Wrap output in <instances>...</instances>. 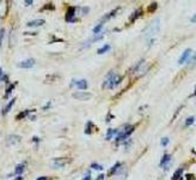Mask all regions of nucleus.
Masks as SVG:
<instances>
[{"label":"nucleus","instance_id":"1","mask_svg":"<svg viewBox=\"0 0 196 180\" xmlns=\"http://www.w3.org/2000/svg\"><path fill=\"white\" fill-rule=\"evenodd\" d=\"M122 79H123V77L117 76V74H115L114 71H110V72H108V74L105 77V79H104L102 86L104 89H112V88L119 85L122 82Z\"/></svg>","mask_w":196,"mask_h":180},{"label":"nucleus","instance_id":"2","mask_svg":"<svg viewBox=\"0 0 196 180\" xmlns=\"http://www.w3.org/2000/svg\"><path fill=\"white\" fill-rule=\"evenodd\" d=\"M134 128H135L134 125H128V124H127V125H123L119 131H116V133H117L116 140H117V142H121V140L126 139L127 137H129L130 135L133 133Z\"/></svg>","mask_w":196,"mask_h":180},{"label":"nucleus","instance_id":"3","mask_svg":"<svg viewBox=\"0 0 196 180\" xmlns=\"http://www.w3.org/2000/svg\"><path fill=\"white\" fill-rule=\"evenodd\" d=\"M159 24H160V21H159V18H157V19H154L148 27L146 28V30L143 31V34H145V36L147 37V38H152L159 31Z\"/></svg>","mask_w":196,"mask_h":180},{"label":"nucleus","instance_id":"4","mask_svg":"<svg viewBox=\"0 0 196 180\" xmlns=\"http://www.w3.org/2000/svg\"><path fill=\"white\" fill-rule=\"evenodd\" d=\"M72 162L71 157H59V159H54L51 161L50 166L54 167V168H61V167H65Z\"/></svg>","mask_w":196,"mask_h":180},{"label":"nucleus","instance_id":"5","mask_svg":"<svg viewBox=\"0 0 196 180\" xmlns=\"http://www.w3.org/2000/svg\"><path fill=\"white\" fill-rule=\"evenodd\" d=\"M92 97V94L89 91H77L73 94V99L79 100V101H87Z\"/></svg>","mask_w":196,"mask_h":180},{"label":"nucleus","instance_id":"6","mask_svg":"<svg viewBox=\"0 0 196 180\" xmlns=\"http://www.w3.org/2000/svg\"><path fill=\"white\" fill-rule=\"evenodd\" d=\"M35 65V59L30 58V59H27V60H23L18 64V67L20 69H31L32 66Z\"/></svg>","mask_w":196,"mask_h":180},{"label":"nucleus","instance_id":"7","mask_svg":"<svg viewBox=\"0 0 196 180\" xmlns=\"http://www.w3.org/2000/svg\"><path fill=\"white\" fill-rule=\"evenodd\" d=\"M191 52H192V50H191L190 48L185 49V50H184V52H183V53H182V55L179 57V59H178V64H183V62H185V61H188L189 57L191 55Z\"/></svg>","mask_w":196,"mask_h":180},{"label":"nucleus","instance_id":"8","mask_svg":"<svg viewBox=\"0 0 196 180\" xmlns=\"http://www.w3.org/2000/svg\"><path fill=\"white\" fill-rule=\"evenodd\" d=\"M75 7H73V6H71V7H68V10H67V12H66V21L67 22H74L75 19H74V15H75Z\"/></svg>","mask_w":196,"mask_h":180},{"label":"nucleus","instance_id":"9","mask_svg":"<svg viewBox=\"0 0 196 180\" xmlns=\"http://www.w3.org/2000/svg\"><path fill=\"white\" fill-rule=\"evenodd\" d=\"M46 23L44 19H34V21H30L27 23V27L29 28H36V27H41V25H43Z\"/></svg>","mask_w":196,"mask_h":180},{"label":"nucleus","instance_id":"10","mask_svg":"<svg viewBox=\"0 0 196 180\" xmlns=\"http://www.w3.org/2000/svg\"><path fill=\"white\" fill-rule=\"evenodd\" d=\"M72 85H77L78 88H79L81 91L84 90L85 91V89L87 88V82H86V79H80V81H72Z\"/></svg>","mask_w":196,"mask_h":180},{"label":"nucleus","instance_id":"11","mask_svg":"<svg viewBox=\"0 0 196 180\" xmlns=\"http://www.w3.org/2000/svg\"><path fill=\"white\" fill-rule=\"evenodd\" d=\"M119 9H120V7H117V9L112 10L111 12H109V13H107V15H105V16H104L103 18H100V21H99V24H104V23H105V22H107L108 19H110L111 17H114V16L116 15V12H117V11H119Z\"/></svg>","mask_w":196,"mask_h":180},{"label":"nucleus","instance_id":"12","mask_svg":"<svg viewBox=\"0 0 196 180\" xmlns=\"http://www.w3.org/2000/svg\"><path fill=\"white\" fill-rule=\"evenodd\" d=\"M20 139H22L20 136L12 135V136H8V137H7V143H8V144H16V143H19Z\"/></svg>","mask_w":196,"mask_h":180},{"label":"nucleus","instance_id":"13","mask_svg":"<svg viewBox=\"0 0 196 180\" xmlns=\"http://www.w3.org/2000/svg\"><path fill=\"white\" fill-rule=\"evenodd\" d=\"M141 15H142V9H141V7H140V9H136V10L133 12V15L130 16L129 21H130V22H134V21H135V19H138Z\"/></svg>","mask_w":196,"mask_h":180},{"label":"nucleus","instance_id":"14","mask_svg":"<svg viewBox=\"0 0 196 180\" xmlns=\"http://www.w3.org/2000/svg\"><path fill=\"white\" fill-rule=\"evenodd\" d=\"M103 37H104V35H103V34H98V35H97V36H95L93 38H90L89 41H86V42L84 43V45H85L84 47H87V46H89L90 43H93V42H96V41L100 40V38H103Z\"/></svg>","mask_w":196,"mask_h":180},{"label":"nucleus","instance_id":"15","mask_svg":"<svg viewBox=\"0 0 196 180\" xmlns=\"http://www.w3.org/2000/svg\"><path fill=\"white\" fill-rule=\"evenodd\" d=\"M16 102V99H12L11 101H8V103L5 106V108L3 109V114H7L10 112V109L12 108V106H13V103Z\"/></svg>","mask_w":196,"mask_h":180},{"label":"nucleus","instance_id":"16","mask_svg":"<svg viewBox=\"0 0 196 180\" xmlns=\"http://www.w3.org/2000/svg\"><path fill=\"white\" fill-rule=\"evenodd\" d=\"M24 168H25V163H19V164L16 167V169H15V174L20 175V174L24 172Z\"/></svg>","mask_w":196,"mask_h":180},{"label":"nucleus","instance_id":"17","mask_svg":"<svg viewBox=\"0 0 196 180\" xmlns=\"http://www.w3.org/2000/svg\"><path fill=\"white\" fill-rule=\"evenodd\" d=\"M170 159H171V156H170L169 154H165V155L163 156V159H162V161L159 162V166H160V167H164L165 163H169V162H170Z\"/></svg>","mask_w":196,"mask_h":180},{"label":"nucleus","instance_id":"18","mask_svg":"<svg viewBox=\"0 0 196 180\" xmlns=\"http://www.w3.org/2000/svg\"><path fill=\"white\" fill-rule=\"evenodd\" d=\"M121 167V163L120 162H117V163H115V166L112 167V168L109 171V175H112V174H116L117 172H119V168Z\"/></svg>","mask_w":196,"mask_h":180},{"label":"nucleus","instance_id":"19","mask_svg":"<svg viewBox=\"0 0 196 180\" xmlns=\"http://www.w3.org/2000/svg\"><path fill=\"white\" fill-rule=\"evenodd\" d=\"M109 49H110V45H104L103 47H100V48L97 50V54H104L105 52H108Z\"/></svg>","mask_w":196,"mask_h":180},{"label":"nucleus","instance_id":"20","mask_svg":"<svg viewBox=\"0 0 196 180\" xmlns=\"http://www.w3.org/2000/svg\"><path fill=\"white\" fill-rule=\"evenodd\" d=\"M182 174H183V169H182V168L177 169V171L175 172V174L172 175V180H179L181 176H182Z\"/></svg>","mask_w":196,"mask_h":180},{"label":"nucleus","instance_id":"21","mask_svg":"<svg viewBox=\"0 0 196 180\" xmlns=\"http://www.w3.org/2000/svg\"><path fill=\"white\" fill-rule=\"evenodd\" d=\"M29 113H30V111H23L22 113H19L18 115H17V117H16V119L17 120H22L23 118H25V117H28V115H29Z\"/></svg>","mask_w":196,"mask_h":180},{"label":"nucleus","instance_id":"22","mask_svg":"<svg viewBox=\"0 0 196 180\" xmlns=\"http://www.w3.org/2000/svg\"><path fill=\"white\" fill-rule=\"evenodd\" d=\"M15 86H16V83H13V84H10V85L7 86V89H6V93H5V97H8V95L11 94V91L15 89Z\"/></svg>","mask_w":196,"mask_h":180},{"label":"nucleus","instance_id":"23","mask_svg":"<svg viewBox=\"0 0 196 180\" xmlns=\"http://www.w3.org/2000/svg\"><path fill=\"white\" fill-rule=\"evenodd\" d=\"M102 29H103V24H99V23H98V24L96 25V27L92 29V31H93V34H97V35H98V34H99V31H100Z\"/></svg>","mask_w":196,"mask_h":180},{"label":"nucleus","instance_id":"24","mask_svg":"<svg viewBox=\"0 0 196 180\" xmlns=\"http://www.w3.org/2000/svg\"><path fill=\"white\" fill-rule=\"evenodd\" d=\"M91 127H92V123H91V121H87L86 127H85V133H86V135H90L91 132H92V131H91Z\"/></svg>","mask_w":196,"mask_h":180},{"label":"nucleus","instance_id":"25","mask_svg":"<svg viewBox=\"0 0 196 180\" xmlns=\"http://www.w3.org/2000/svg\"><path fill=\"white\" fill-rule=\"evenodd\" d=\"M44 10H49V11H53V10H55V6L53 5V4H47V5H44L42 9H41V11H44Z\"/></svg>","mask_w":196,"mask_h":180},{"label":"nucleus","instance_id":"26","mask_svg":"<svg viewBox=\"0 0 196 180\" xmlns=\"http://www.w3.org/2000/svg\"><path fill=\"white\" fill-rule=\"evenodd\" d=\"M116 133V130H112V128H109V130H108V133H107V136H105V138L109 140Z\"/></svg>","mask_w":196,"mask_h":180},{"label":"nucleus","instance_id":"27","mask_svg":"<svg viewBox=\"0 0 196 180\" xmlns=\"http://www.w3.org/2000/svg\"><path fill=\"white\" fill-rule=\"evenodd\" d=\"M91 168H92V169H96V171H102V169H103V166H100V164L93 162L92 164H91Z\"/></svg>","mask_w":196,"mask_h":180},{"label":"nucleus","instance_id":"28","mask_svg":"<svg viewBox=\"0 0 196 180\" xmlns=\"http://www.w3.org/2000/svg\"><path fill=\"white\" fill-rule=\"evenodd\" d=\"M157 9H158V4H157V3H152L148 6V12H154Z\"/></svg>","mask_w":196,"mask_h":180},{"label":"nucleus","instance_id":"29","mask_svg":"<svg viewBox=\"0 0 196 180\" xmlns=\"http://www.w3.org/2000/svg\"><path fill=\"white\" fill-rule=\"evenodd\" d=\"M194 120H195V117H189V118H187V120H185V125H187V126L192 125V124H194Z\"/></svg>","mask_w":196,"mask_h":180},{"label":"nucleus","instance_id":"30","mask_svg":"<svg viewBox=\"0 0 196 180\" xmlns=\"http://www.w3.org/2000/svg\"><path fill=\"white\" fill-rule=\"evenodd\" d=\"M169 140H170V139H169L167 137H164V138H162V142H160V143H162L163 147H166V145L169 144Z\"/></svg>","mask_w":196,"mask_h":180},{"label":"nucleus","instance_id":"31","mask_svg":"<svg viewBox=\"0 0 196 180\" xmlns=\"http://www.w3.org/2000/svg\"><path fill=\"white\" fill-rule=\"evenodd\" d=\"M89 12V7H84V9H80V15L81 16H85L86 13Z\"/></svg>","mask_w":196,"mask_h":180},{"label":"nucleus","instance_id":"32","mask_svg":"<svg viewBox=\"0 0 196 180\" xmlns=\"http://www.w3.org/2000/svg\"><path fill=\"white\" fill-rule=\"evenodd\" d=\"M4 34H5V30L4 29H0V46H1V41L4 38Z\"/></svg>","mask_w":196,"mask_h":180},{"label":"nucleus","instance_id":"33","mask_svg":"<svg viewBox=\"0 0 196 180\" xmlns=\"http://www.w3.org/2000/svg\"><path fill=\"white\" fill-rule=\"evenodd\" d=\"M185 178H187V180H192V179H194V175H192V174H187Z\"/></svg>","mask_w":196,"mask_h":180},{"label":"nucleus","instance_id":"34","mask_svg":"<svg viewBox=\"0 0 196 180\" xmlns=\"http://www.w3.org/2000/svg\"><path fill=\"white\" fill-rule=\"evenodd\" d=\"M24 4L27 6H30V5H32V1H31V0H27V1H24Z\"/></svg>","mask_w":196,"mask_h":180},{"label":"nucleus","instance_id":"35","mask_svg":"<svg viewBox=\"0 0 196 180\" xmlns=\"http://www.w3.org/2000/svg\"><path fill=\"white\" fill-rule=\"evenodd\" d=\"M83 180H91V175H90V173H86V176H85Z\"/></svg>","mask_w":196,"mask_h":180},{"label":"nucleus","instance_id":"36","mask_svg":"<svg viewBox=\"0 0 196 180\" xmlns=\"http://www.w3.org/2000/svg\"><path fill=\"white\" fill-rule=\"evenodd\" d=\"M97 180H104V175H103V174L98 175V176H97Z\"/></svg>","mask_w":196,"mask_h":180},{"label":"nucleus","instance_id":"37","mask_svg":"<svg viewBox=\"0 0 196 180\" xmlns=\"http://www.w3.org/2000/svg\"><path fill=\"white\" fill-rule=\"evenodd\" d=\"M37 180H47L46 176H40V178H37Z\"/></svg>","mask_w":196,"mask_h":180},{"label":"nucleus","instance_id":"38","mask_svg":"<svg viewBox=\"0 0 196 180\" xmlns=\"http://www.w3.org/2000/svg\"><path fill=\"white\" fill-rule=\"evenodd\" d=\"M3 76H4V73H3V70L0 69V78H3Z\"/></svg>","mask_w":196,"mask_h":180},{"label":"nucleus","instance_id":"39","mask_svg":"<svg viewBox=\"0 0 196 180\" xmlns=\"http://www.w3.org/2000/svg\"><path fill=\"white\" fill-rule=\"evenodd\" d=\"M32 140H34V142H38V138H37V137H34Z\"/></svg>","mask_w":196,"mask_h":180},{"label":"nucleus","instance_id":"40","mask_svg":"<svg viewBox=\"0 0 196 180\" xmlns=\"http://www.w3.org/2000/svg\"><path fill=\"white\" fill-rule=\"evenodd\" d=\"M16 180H23V178H22V176H18V178H16Z\"/></svg>","mask_w":196,"mask_h":180}]
</instances>
